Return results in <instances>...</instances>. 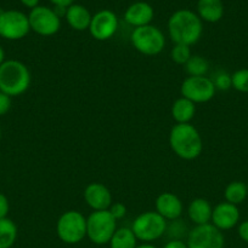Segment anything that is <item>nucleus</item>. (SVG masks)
Masks as SVG:
<instances>
[{
    "instance_id": "24",
    "label": "nucleus",
    "mask_w": 248,
    "mask_h": 248,
    "mask_svg": "<svg viewBox=\"0 0 248 248\" xmlns=\"http://www.w3.org/2000/svg\"><path fill=\"white\" fill-rule=\"evenodd\" d=\"M189 77H206L209 70V62L199 55H192L184 65Z\"/></svg>"
},
{
    "instance_id": "31",
    "label": "nucleus",
    "mask_w": 248,
    "mask_h": 248,
    "mask_svg": "<svg viewBox=\"0 0 248 248\" xmlns=\"http://www.w3.org/2000/svg\"><path fill=\"white\" fill-rule=\"evenodd\" d=\"M10 211V202L9 199L4 195L2 193H0V219H4L7 218Z\"/></svg>"
},
{
    "instance_id": "6",
    "label": "nucleus",
    "mask_w": 248,
    "mask_h": 248,
    "mask_svg": "<svg viewBox=\"0 0 248 248\" xmlns=\"http://www.w3.org/2000/svg\"><path fill=\"white\" fill-rule=\"evenodd\" d=\"M131 230L136 236L138 241L143 244H151L156 240L160 239L165 234L167 229V220L153 211H147L134 219L131 224Z\"/></svg>"
},
{
    "instance_id": "18",
    "label": "nucleus",
    "mask_w": 248,
    "mask_h": 248,
    "mask_svg": "<svg viewBox=\"0 0 248 248\" xmlns=\"http://www.w3.org/2000/svg\"><path fill=\"white\" fill-rule=\"evenodd\" d=\"M65 17L71 28L78 31H83L89 29L92 15L83 5L73 4L70 7H67Z\"/></svg>"
},
{
    "instance_id": "1",
    "label": "nucleus",
    "mask_w": 248,
    "mask_h": 248,
    "mask_svg": "<svg viewBox=\"0 0 248 248\" xmlns=\"http://www.w3.org/2000/svg\"><path fill=\"white\" fill-rule=\"evenodd\" d=\"M168 34L174 44L192 46L201 39L203 24L198 15L187 9L175 11L168 19Z\"/></svg>"
},
{
    "instance_id": "15",
    "label": "nucleus",
    "mask_w": 248,
    "mask_h": 248,
    "mask_svg": "<svg viewBox=\"0 0 248 248\" xmlns=\"http://www.w3.org/2000/svg\"><path fill=\"white\" fill-rule=\"evenodd\" d=\"M181 200L173 193H162L156 199V212L167 222L179 219L182 215Z\"/></svg>"
},
{
    "instance_id": "12",
    "label": "nucleus",
    "mask_w": 248,
    "mask_h": 248,
    "mask_svg": "<svg viewBox=\"0 0 248 248\" xmlns=\"http://www.w3.org/2000/svg\"><path fill=\"white\" fill-rule=\"evenodd\" d=\"M118 17L111 10H100L92 15L89 26L90 35L99 41L111 39L118 29Z\"/></svg>"
},
{
    "instance_id": "5",
    "label": "nucleus",
    "mask_w": 248,
    "mask_h": 248,
    "mask_svg": "<svg viewBox=\"0 0 248 248\" xmlns=\"http://www.w3.org/2000/svg\"><path fill=\"white\" fill-rule=\"evenodd\" d=\"M117 230V220L106 211H92L87 218V237L95 245H107Z\"/></svg>"
},
{
    "instance_id": "39",
    "label": "nucleus",
    "mask_w": 248,
    "mask_h": 248,
    "mask_svg": "<svg viewBox=\"0 0 248 248\" xmlns=\"http://www.w3.org/2000/svg\"><path fill=\"white\" fill-rule=\"evenodd\" d=\"M135 1H143V0H135Z\"/></svg>"
},
{
    "instance_id": "34",
    "label": "nucleus",
    "mask_w": 248,
    "mask_h": 248,
    "mask_svg": "<svg viewBox=\"0 0 248 248\" xmlns=\"http://www.w3.org/2000/svg\"><path fill=\"white\" fill-rule=\"evenodd\" d=\"M53 6H62V7H70L71 5L74 4L75 0H49Z\"/></svg>"
},
{
    "instance_id": "29",
    "label": "nucleus",
    "mask_w": 248,
    "mask_h": 248,
    "mask_svg": "<svg viewBox=\"0 0 248 248\" xmlns=\"http://www.w3.org/2000/svg\"><path fill=\"white\" fill-rule=\"evenodd\" d=\"M109 213L114 217V219L119 220L122 218L125 217L126 215V207L124 206V203L122 202H112V205L108 208Z\"/></svg>"
},
{
    "instance_id": "28",
    "label": "nucleus",
    "mask_w": 248,
    "mask_h": 248,
    "mask_svg": "<svg viewBox=\"0 0 248 248\" xmlns=\"http://www.w3.org/2000/svg\"><path fill=\"white\" fill-rule=\"evenodd\" d=\"M211 79L213 81L215 90H219V91H228L232 87V85H231V74L224 72V70L216 72Z\"/></svg>"
},
{
    "instance_id": "25",
    "label": "nucleus",
    "mask_w": 248,
    "mask_h": 248,
    "mask_svg": "<svg viewBox=\"0 0 248 248\" xmlns=\"http://www.w3.org/2000/svg\"><path fill=\"white\" fill-rule=\"evenodd\" d=\"M190 229L187 228L186 223L184 220L175 219L167 222V229H165V234L169 240H184L187 239Z\"/></svg>"
},
{
    "instance_id": "19",
    "label": "nucleus",
    "mask_w": 248,
    "mask_h": 248,
    "mask_svg": "<svg viewBox=\"0 0 248 248\" xmlns=\"http://www.w3.org/2000/svg\"><path fill=\"white\" fill-rule=\"evenodd\" d=\"M197 15L208 23H216L224 16V4L221 0H198Z\"/></svg>"
},
{
    "instance_id": "17",
    "label": "nucleus",
    "mask_w": 248,
    "mask_h": 248,
    "mask_svg": "<svg viewBox=\"0 0 248 248\" xmlns=\"http://www.w3.org/2000/svg\"><path fill=\"white\" fill-rule=\"evenodd\" d=\"M212 212H213V207L211 202L203 198H197L192 200L187 207V217L195 225L211 223Z\"/></svg>"
},
{
    "instance_id": "40",
    "label": "nucleus",
    "mask_w": 248,
    "mask_h": 248,
    "mask_svg": "<svg viewBox=\"0 0 248 248\" xmlns=\"http://www.w3.org/2000/svg\"><path fill=\"white\" fill-rule=\"evenodd\" d=\"M247 190H248V182H247Z\"/></svg>"
},
{
    "instance_id": "30",
    "label": "nucleus",
    "mask_w": 248,
    "mask_h": 248,
    "mask_svg": "<svg viewBox=\"0 0 248 248\" xmlns=\"http://www.w3.org/2000/svg\"><path fill=\"white\" fill-rule=\"evenodd\" d=\"M12 106V101L11 97L7 96L6 93L0 91V116L6 115L7 113L10 111Z\"/></svg>"
},
{
    "instance_id": "3",
    "label": "nucleus",
    "mask_w": 248,
    "mask_h": 248,
    "mask_svg": "<svg viewBox=\"0 0 248 248\" xmlns=\"http://www.w3.org/2000/svg\"><path fill=\"white\" fill-rule=\"evenodd\" d=\"M31 81V72L21 61L7 60L0 65V91L11 98L23 94Z\"/></svg>"
},
{
    "instance_id": "9",
    "label": "nucleus",
    "mask_w": 248,
    "mask_h": 248,
    "mask_svg": "<svg viewBox=\"0 0 248 248\" xmlns=\"http://www.w3.org/2000/svg\"><path fill=\"white\" fill-rule=\"evenodd\" d=\"M186 244L189 248H224L225 237L223 232L216 229L212 223L195 225L190 229Z\"/></svg>"
},
{
    "instance_id": "20",
    "label": "nucleus",
    "mask_w": 248,
    "mask_h": 248,
    "mask_svg": "<svg viewBox=\"0 0 248 248\" xmlns=\"http://www.w3.org/2000/svg\"><path fill=\"white\" fill-rule=\"evenodd\" d=\"M196 114V104L185 97H180L173 103L172 116L177 124H190Z\"/></svg>"
},
{
    "instance_id": "11",
    "label": "nucleus",
    "mask_w": 248,
    "mask_h": 248,
    "mask_svg": "<svg viewBox=\"0 0 248 248\" xmlns=\"http://www.w3.org/2000/svg\"><path fill=\"white\" fill-rule=\"evenodd\" d=\"M31 31L41 36L55 35L61 28V18L53 9L46 6H36L28 15Z\"/></svg>"
},
{
    "instance_id": "2",
    "label": "nucleus",
    "mask_w": 248,
    "mask_h": 248,
    "mask_svg": "<svg viewBox=\"0 0 248 248\" xmlns=\"http://www.w3.org/2000/svg\"><path fill=\"white\" fill-rule=\"evenodd\" d=\"M169 145L182 160L197 159L203 150L201 135L191 124H175L169 133Z\"/></svg>"
},
{
    "instance_id": "14",
    "label": "nucleus",
    "mask_w": 248,
    "mask_h": 248,
    "mask_svg": "<svg viewBox=\"0 0 248 248\" xmlns=\"http://www.w3.org/2000/svg\"><path fill=\"white\" fill-rule=\"evenodd\" d=\"M84 200L92 211H106L112 205V194L102 183H90L84 189Z\"/></svg>"
},
{
    "instance_id": "10",
    "label": "nucleus",
    "mask_w": 248,
    "mask_h": 248,
    "mask_svg": "<svg viewBox=\"0 0 248 248\" xmlns=\"http://www.w3.org/2000/svg\"><path fill=\"white\" fill-rule=\"evenodd\" d=\"M181 97L197 103H207L215 96V87L208 77H187L180 87Z\"/></svg>"
},
{
    "instance_id": "35",
    "label": "nucleus",
    "mask_w": 248,
    "mask_h": 248,
    "mask_svg": "<svg viewBox=\"0 0 248 248\" xmlns=\"http://www.w3.org/2000/svg\"><path fill=\"white\" fill-rule=\"evenodd\" d=\"M21 1V4L23 5V6L28 7V9H34V7L39 6V1L40 0H19Z\"/></svg>"
},
{
    "instance_id": "33",
    "label": "nucleus",
    "mask_w": 248,
    "mask_h": 248,
    "mask_svg": "<svg viewBox=\"0 0 248 248\" xmlns=\"http://www.w3.org/2000/svg\"><path fill=\"white\" fill-rule=\"evenodd\" d=\"M163 248H189L184 240H169Z\"/></svg>"
},
{
    "instance_id": "8",
    "label": "nucleus",
    "mask_w": 248,
    "mask_h": 248,
    "mask_svg": "<svg viewBox=\"0 0 248 248\" xmlns=\"http://www.w3.org/2000/svg\"><path fill=\"white\" fill-rule=\"evenodd\" d=\"M31 31L28 16L18 10L0 11V36L6 40H21Z\"/></svg>"
},
{
    "instance_id": "38",
    "label": "nucleus",
    "mask_w": 248,
    "mask_h": 248,
    "mask_svg": "<svg viewBox=\"0 0 248 248\" xmlns=\"http://www.w3.org/2000/svg\"><path fill=\"white\" fill-rule=\"evenodd\" d=\"M0 138H1V130H0Z\"/></svg>"
},
{
    "instance_id": "23",
    "label": "nucleus",
    "mask_w": 248,
    "mask_h": 248,
    "mask_svg": "<svg viewBox=\"0 0 248 248\" xmlns=\"http://www.w3.org/2000/svg\"><path fill=\"white\" fill-rule=\"evenodd\" d=\"M17 225L10 218L0 219V248H11L17 240Z\"/></svg>"
},
{
    "instance_id": "16",
    "label": "nucleus",
    "mask_w": 248,
    "mask_h": 248,
    "mask_svg": "<svg viewBox=\"0 0 248 248\" xmlns=\"http://www.w3.org/2000/svg\"><path fill=\"white\" fill-rule=\"evenodd\" d=\"M155 11L150 4L145 1H135L124 12V19L134 28L148 26L152 22Z\"/></svg>"
},
{
    "instance_id": "26",
    "label": "nucleus",
    "mask_w": 248,
    "mask_h": 248,
    "mask_svg": "<svg viewBox=\"0 0 248 248\" xmlns=\"http://www.w3.org/2000/svg\"><path fill=\"white\" fill-rule=\"evenodd\" d=\"M191 46L184 45V44H175L174 47L170 51V58L177 64L185 65L187 61L191 58Z\"/></svg>"
},
{
    "instance_id": "4",
    "label": "nucleus",
    "mask_w": 248,
    "mask_h": 248,
    "mask_svg": "<svg viewBox=\"0 0 248 248\" xmlns=\"http://www.w3.org/2000/svg\"><path fill=\"white\" fill-rule=\"evenodd\" d=\"M56 234L63 244H79L87 237V218L79 211H66L56 223Z\"/></svg>"
},
{
    "instance_id": "7",
    "label": "nucleus",
    "mask_w": 248,
    "mask_h": 248,
    "mask_svg": "<svg viewBox=\"0 0 248 248\" xmlns=\"http://www.w3.org/2000/svg\"><path fill=\"white\" fill-rule=\"evenodd\" d=\"M130 41L134 48L145 56L159 55L165 46L164 34L152 24L134 28Z\"/></svg>"
},
{
    "instance_id": "32",
    "label": "nucleus",
    "mask_w": 248,
    "mask_h": 248,
    "mask_svg": "<svg viewBox=\"0 0 248 248\" xmlns=\"http://www.w3.org/2000/svg\"><path fill=\"white\" fill-rule=\"evenodd\" d=\"M237 234L238 237H240L243 242L248 244V220H243V222L238 223Z\"/></svg>"
},
{
    "instance_id": "21",
    "label": "nucleus",
    "mask_w": 248,
    "mask_h": 248,
    "mask_svg": "<svg viewBox=\"0 0 248 248\" xmlns=\"http://www.w3.org/2000/svg\"><path fill=\"white\" fill-rule=\"evenodd\" d=\"M224 198L226 202L232 203L235 206L241 205L248 198L247 183H243L241 181H233L229 183L224 190Z\"/></svg>"
},
{
    "instance_id": "42",
    "label": "nucleus",
    "mask_w": 248,
    "mask_h": 248,
    "mask_svg": "<svg viewBox=\"0 0 248 248\" xmlns=\"http://www.w3.org/2000/svg\"><path fill=\"white\" fill-rule=\"evenodd\" d=\"M233 248H236V247H233Z\"/></svg>"
},
{
    "instance_id": "22",
    "label": "nucleus",
    "mask_w": 248,
    "mask_h": 248,
    "mask_svg": "<svg viewBox=\"0 0 248 248\" xmlns=\"http://www.w3.org/2000/svg\"><path fill=\"white\" fill-rule=\"evenodd\" d=\"M108 245L109 248H136L138 239L130 228H117Z\"/></svg>"
},
{
    "instance_id": "27",
    "label": "nucleus",
    "mask_w": 248,
    "mask_h": 248,
    "mask_svg": "<svg viewBox=\"0 0 248 248\" xmlns=\"http://www.w3.org/2000/svg\"><path fill=\"white\" fill-rule=\"evenodd\" d=\"M231 85L236 91L248 93V69H238L231 74Z\"/></svg>"
},
{
    "instance_id": "36",
    "label": "nucleus",
    "mask_w": 248,
    "mask_h": 248,
    "mask_svg": "<svg viewBox=\"0 0 248 248\" xmlns=\"http://www.w3.org/2000/svg\"><path fill=\"white\" fill-rule=\"evenodd\" d=\"M5 61H6L5 60V51H4V48L0 46V65H1Z\"/></svg>"
},
{
    "instance_id": "41",
    "label": "nucleus",
    "mask_w": 248,
    "mask_h": 248,
    "mask_svg": "<svg viewBox=\"0 0 248 248\" xmlns=\"http://www.w3.org/2000/svg\"><path fill=\"white\" fill-rule=\"evenodd\" d=\"M0 157H1V153H0Z\"/></svg>"
},
{
    "instance_id": "13",
    "label": "nucleus",
    "mask_w": 248,
    "mask_h": 248,
    "mask_svg": "<svg viewBox=\"0 0 248 248\" xmlns=\"http://www.w3.org/2000/svg\"><path fill=\"white\" fill-rule=\"evenodd\" d=\"M240 217V210L237 206L224 201L213 207L211 223L220 232H225V230H230L238 225Z\"/></svg>"
},
{
    "instance_id": "37",
    "label": "nucleus",
    "mask_w": 248,
    "mask_h": 248,
    "mask_svg": "<svg viewBox=\"0 0 248 248\" xmlns=\"http://www.w3.org/2000/svg\"><path fill=\"white\" fill-rule=\"evenodd\" d=\"M136 248H157V247L153 246L152 244H142V245H138Z\"/></svg>"
}]
</instances>
